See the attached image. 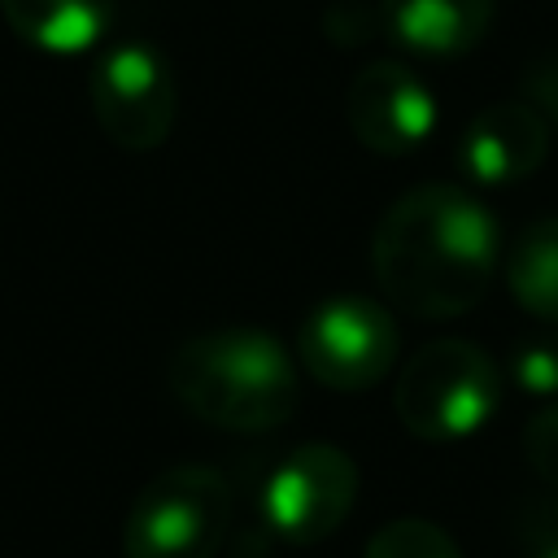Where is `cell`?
Returning a JSON list of instances; mask_svg holds the SVG:
<instances>
[{"instance_id": "ba28073f", "label": "cell", "mask_w": 558, "mask_h": 558, "mask_svg": "<svg viewBox=\"0 0 558 558\" xmlns=\"http://www.w3.org/2000/svg\"><path fill=\"white\" fill-rule=\"evenodd\" d=\"M344 118L362 148L375 157H410L436 131V96L397 57L366 61L344 92Z\"/></svg>"}, {"instance_id": "2e32d148", "label": "cell", "mask_w": 558, "mask_h": 558, "mask_svg": "<svg viewBox=\"0 0 558 558\" xmlns=\"http://www.w3.org/2000/svg\"><path fill=\"white\" fill-rule=\"evenodd\" d=\"M523 458L558 493V397H549L527 418V427H523Z\"/></svg>"}, {"instance_id": "9c48e42d", "label": "cell", "mask_w": 558, "mask_h": 558, "mask_svg": "<svg viewBox=\"0 0 558 558\" xmlns=\"http://www.w3.org/2000/svg\"><path fill=\"white\" fill-rule=\"evenodd\" d=\"M549 153V122L527 100H497L480 109L458 135V166L475 187H510L541 170Z\"/></svg>"}, {"instance_id": "6da1fadb", "label": "cell", "mask_w": 558, "mask_h": 558, "mask_svg": "<svg viewBox=\"0 0 558 558\" xmlns=\"http://www.w3.org/2000/svg\"><path fill=\"white\" fill-rule=\"evenodd\" d=\"M501 231L493 209L453 183H418L401 192L375 235L371 270L379 292L427 323L475 310L497 275Z\"/></svg>"}, {"instance_id": "9a60e30c", "label": "cell", "mask_w": 558, "mask_h": 558, "mask_svg": "<svg viewBox=\"0 0 558 558\" xmlns=\"http://www.w3.org/2000/svg\"><path fill=\"white\" fill-rule=\"evenodd\" d=\"M514 541L523 558H558V493L527 497L514 510Z\"/></svg>"}, {"instance_id": "8992f818", "label": "cell", "mask_w": 558, "mask_h": 558, "mask_svg": "<svg viewBox=\"0 0 558 558\" xmlns=\"http://www.w3.org/2000/svg\"><path fill=\"white\" fill-rule=\"evenodd\" d=\"M92 118L122 153H153L170 140L179 118V83L153 44H113L87 74Z\"/></svg>"}, {"instance_id": "30bf717a", "label": "cell", "mask_w": 558, "mask_h": 558, "mask_svg": "<svg viewBox=\"0 0 558 558\" xmlns=\"http://www.w3.org/2000/svg\"><path fill=\"white\" fill-rule=\"evenodd\" d=\"M379 26L414 57H466L493 26L497 0H379Z\"/></svg>"}, {"instance_id": "7a4b0ae2", "label": "cell", "mask_w": 558, "mask_h": 558, "mask_svg": "<svg viewBox=\"0 0 558 558\" xmlns=\"http://www.w3.org/2000/svg\"><path fill=\"white\" fill-rule=\"evenodd\" d=\"M174 401L218 432H275L301 405L292 353L266 327H214L170 353Z\"/></svg>"}, {"instance_id": "52a82bcc", "label": "cell", "mask_w": 558, "mask_h": 558, "mask_svg": "<svg viewBox=\"0 0 558 558\" xmlns=\"http://www.w3.org/2000/svg\"><path fill=\"white\" fill-rule=\"evenodd\" d=\"M357 501V462L327 440L288 449L262 488V523L283 545L327 541Z\"/></svg>"}, {"instance_id": "e0dca14e", "label": "cell", "mask_w": 558, "mask_h": 558, "mask_svg": "<svg viewBox=\"0 0 558 558\" xmlns=\"http://www.w3.org/2000/svg\"><path fill=\"white\" fill-rule=\"evenodd\" d=\"M519 87H523V100H527L549 126H558V48L532 57V61L523 65Z\"/></svg>"}, {"instance_id": "277c9868", "label": "cell", "mask_w": 558, "mask_h": 558, "mask_svg": "<svg viewBox=\"0 0 558 558\" xmlns=\"http://www.w3.org/2000/svg\"><path fill=\"white\" fill-rule=\"evenodd\" d=\"M231 484L218 466L183 462L157 471L122 523L126 558H214L231 527Z\"/></svg>"}, {"instance_id": "4fadbf2b", "label": "cell", "mask_w": 558, "mask_h": 558, "mask_svg": "<svg viewBox=\"0 0 558 558\" xmlns=\"http://www.w3.org/2000/svg\"><path fill=\"white\" fill-rule=\"evenodd\" d=\"M506 375L527 397H541V401L558 397V323H545V327L519 336L510 344Z\"/></svg>"}, {"instance_id": "7c38bea8", "label": "cell", "mask_w": 558, "mask_h": 558, "mask_svg": "<svg viewBox=\"0 0 558 558\" xmlns=\"http://www.w3.org/2000/svg\"><path fill=\"white\" fill-rule=\"evenodd\" d=\"M506 288L536 323H558V218H541L506 248Z\"/></svg>"}, {"instance_id": "8fae6325", "label": "cell", "mask_w": 558, "mask_h": 558, "mask_svg": "<svg viewBox=\"0 0 558 558\" xmlns=\"http://www.w3.org/2000/svg\"><path fill=\"white\" fill-rule=\"evenodd\" d=\"M0 17L26 48L74 57L105 39L113 0H0Z\"/></svg>"}, {"instance_id": "3957f363", "label": "cell", "mask_w": 558, "mask_h": 558, "mask_svg": "<svg viewBox=\"0 0 558 558\" xmlns=\"http://www.w3.org/2000/svg\"><path fill=\"white\" fill-rule=\"evenodd\" d=\"M501 366L462 336L418 344L397 371L392 410L414 440L449 445L475 436L501 405Z\"/></svg>"}, {"instance_id": "5bb4252c", "label": "cell", "mask_w": 558, "mask_h": 558, "mask_svg": "<svg viewBox=\"0 0 558 558\" xmlns=\"http://www.w3.org/2000/svg\"><path fill=\"white\" fill-rule=\"evenodd\" d=\"M362 558H462V549H458V541L440 523L405 514V519L384 523L366 541V554Z\"/></svg>"}, {"instance_id": "5b68a950", "label": "cell", "mask_w": 558, "mask_h": 558, "mask_svg": "<svg viewBox=\"0 0 558 558\" xmlns=\"http://www.w3.org/2000/svg\"><path fill=\"white\" fill-rule=\"evenodd\" d=\"M397 318L384 301L336 292L318 301L296 331V357L331 392H366L397 366Z\"/></svg>"}]
</instances>
